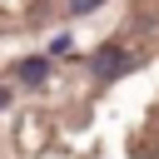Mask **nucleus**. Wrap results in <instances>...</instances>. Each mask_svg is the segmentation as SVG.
Returning a JSON list of instances; mask_svg holds the SVG:
<instances>
[{
  "label": "nucleus",
  "instance_id": "1",
  "mask_svg": "<svg viewBox=\"0 0 159 159\" xmlns=\"http://www.w3.org/2000/svg\"><path fill=\"white\" fill-rule=\"evenodd\" d=\"M129 65H134V55H129V50H119V45H99V50H94V60H89L94 80H119Z\"/></svg>",
  "mask_w": 159,
  "mask_h": 159
},
{
  "label": "nucleus",
  "instance_id": "2",
  "mask_svg": "<svg viewBox=\"0 0 159 159\" xmlns=\"http://www.w3.org/2000/svg\"><path fill=\"white\" fill-rule=\"evenodd\" d=\"M15 80H25V84L40 89V84L50 80V60H45V55H25V60L15 65Z\"/></svg>",
  "mask_w": 159,
  "mask_h": 159
},
{
  "label": "nucleus",
  "instance_id": "3",
  "mask_svg": "<svg viewBox=\"0 0 159 159\" xmlns=\"http://www.w3.org/2000/svg\"><path fill=\"white\" fill-rule=\"evenodd\" d=\"M94 5H104V0H75V5H70V10H75V15H89V10H94Z\"/></svg>",
  "mask_w": 159,
  "mask_h": 159
},
{
  "label": "nucleus",
  "instance_id": "4",
  "mask_svg": "<svg viewBox=\"0 0 159 159\" xmlns=\"http://www.w3.org/2000/svg\"><path fill=\"white\" fill-rule=\"evenodd\" d=\"M10 94H15V89H10V84H0V109L10 104Z\"/></svg>",
  "mask_w": 159,
  "mask_h": 159
}]
</instances>
